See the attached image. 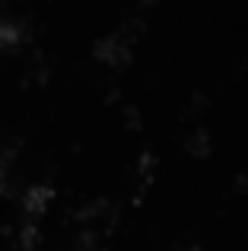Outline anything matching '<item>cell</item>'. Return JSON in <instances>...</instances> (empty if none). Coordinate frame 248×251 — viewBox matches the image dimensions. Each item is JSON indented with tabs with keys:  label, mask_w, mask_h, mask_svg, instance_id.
Returning a JSON list of instances; mask_svg holds the SVG:
<instances>
[{
	"label": "cell",
	"mask_w": 248,
	"mask_h": 251,
	"mask_svg": "<svg viewBox=\"0 0 248 251\" xmlns=\"http://www.w3.org/2000/svg\"><path fill=\"white\" fill-rule=\"evenodd\" d=\"M96 61L108 64V67H121V64L130 61V42L124 38V32H108L105 38H99L93 48Z\"/></svg>",
	"instance_id": "cell-1"
},
{
	"label": "cell",
	"mask_w": 248,
	"mask_h": 251,
	"mask_svg": "<svg viewBox=\"0 0 248 251\" xmlns=\"http://www.w3.org/2000/svg\"><path fill=\"white\" fill-rule=\"evenodd\" d=\"M29 42V25L19 16L0 13V51H19Z\"/></svg>",
	"instance_id": "cell-3"
},
{
	"label": "cell",
	"mask_w": 248,
	"mask_h": 251,
	"mask_svg": "<svg viewBox=\"0 0 248 251\" xmlns=\"http://www.w3.org/2000/svg\"><path fill=\"white\" fill-rule=\"evenodd\" d=\"M188 150H191L198 159H204V156H207V150H210V137H207V130H204V127L194 130V143H188Z\"/></svg>",
	"instance_id": "cell-6"
},
{
	"label": "cell",
	"mask_w": 248,
	"mask_h": 251,
	"mask_svg": "<svg viewBox=\"0 0 248 251\" xmlns=\"http://www.w3.org/2000/svg\"><path fill=\"white\" fill-rule=\"evenodd\" d=\"M38 242H42V235H38V223L23 220V226H19V248H23V251H35Z\"/></svg>",
	"instance_id": "cell-4"
},
{
	"label": "cell",
	"mask_w": 248,
	"mask_h": 251,
	"mask_svg": "<svg viewBox=\"0 0 248 251\" xmlns=\"http://www.w3.org/2000/svg\"><path fill=\"white\" fill-rule=\"evenodd\" d=\"M51 201H54V188H51L48 181H32L29 188L23 191V197H19V203H23V220L38 223V216L51 207Z\"/></svg>",
	"instance_id": "cell-2"
},
{
	"label": "cell",
	"mask_w": 248,
	"mask_h": 251,
	"mask_svg": "<svg viewBox=\"0 0 248 251\" xmlns=\"http://www.w3.org/2000/svg\"><path fill=\"white\" fill-rule=\"evenodd\" d=\"M10 162H13L10 153L0 156V197H10V194H13V172H10Z\"/></svg>",
	"instance_id": "cell-5"
},
{
	"label": "cell",
	"mask_w": 248,
	"mask_h": 251,
	"mask_svg": "<svg viewBox=\"0 0 248 251\" xmlns=\"http://www.w3.org/2000/svg\"><path fill=\"white\" fill-rule=\"evenodd\" d=\"M185 251H198V248H185Z\"/></svg>",
	"instance_id": "cell-7"
}]
</instances>
